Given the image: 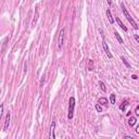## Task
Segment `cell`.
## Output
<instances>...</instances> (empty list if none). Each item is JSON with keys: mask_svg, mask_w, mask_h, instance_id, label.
<instances>
[{"mask_svg": "<svg viewBox=\"0 0 139 139\" xmlns=\"http://www.w3.org/2000/svg\"><path fill=\"white\" fill-rule=\"evenodd\" d=\"M121 8H122V11H123V13H124V15H125V17L127 19V21H128L131 25H133L135 30H138V24L134 21V19L130 16V14H129L128 12H127V9L125 8V5H124L123 2H121Z\"/></svg>", "mask_w": 139, "mask_h": 139, "instance_id": "6da1fadb", "label": "cell"}, {"mask_svg": "<svg viewBox=\"0 0 139 139\" xmlns=\"http://www.w3.org/2000/svg\"><path fill=\"white\" fill-rule=\"evenodd\" d=\"M74 109H75V98L71 97L68 101V114H67L68 120H72L73 116H74Z\"/></svg>", "mask_w": 139, "mask_h": 139, "instance_id": "7a4b0ae2", "label": "cell"}, {"mask_svg": "<svg viewBox=\"0 0 139 139\" xmlns=\"http://www.w3.org/2000/svg\"><path fill=\"white\" fill-rule=\"evenodd\" d=\"M99 32H100V34L102 35V47H103V49H104V52H105V54H107V57L109 58V59H112V58H113V54L110 52V49H109V47H108V43H107V41H105V39H104L103 32H102V30H99Z\"/></svg>", "mask_w": 139, "mask_h": 139, "instance_id": "3957f363", "label": "cell"}, {"mask_svg": "<svg viewBox=\"0 0 139 139\" xmlns=\"http://www.w3.org/2000/svg\"><path fill=\"white\" fill-rule=\"evenodd\" d=\"M63 41H64V28H61V31L59 33V38H58V49H61L63 46Z\"/></svg>", "mask_w": 139, "mask_h": 139, "instance_id": "277c9868", "label": "cell"}, {"mask_svg": "<svg viewBox=\"0 0 139 139\" xmlns=\"http://www.w3.org/2000/svg\"><path fill=\"white\" fill-rule=\"evenodd\" d=\"M49 139H56V122L51 123L50 133H49Z\"/></svg>", "mask_w": 139, "mask_h": 139, "instance_id": "5b68a950", "label": "cell"}, {"mask_svg": "<svg viewBox=\"0 0 139 139\" xmlns=\"http://www.w3.org/2000/svg\"><path fill=\"white\" fill-rule=\"evenodd\" d=\"M10 121H11V114L8 113V114H7V118H6V121H5V126H3V130H5V131H7L8 128H9Z\"/></svg>", "mask_w": 139, "mask_h": 139, "instance_id": "8992f818", "label": "cell"}, {"mask_svg": "<svg viewBox=\"0 0 139 139\" xmlns=\"http://www.w3.org/2000/svg\"><path fill=\"white\" fill-rule=\"evenodd\" d=\"M128 104H129V102H128V100H124L123 102H122V104L120 105V110H122V111L124 112L126 110V108L128 107Z\"/></svg>", "mask_w": 139, "mask_h": 139, "instance_id": "52a82bcc", "label": "cell"}, {"mask_svg": "<svg viewBox=\"0 0 139 139\" xmlns=\"http://www.w3.org/2000/svg\"><path fill=\"white\" fill-rule=\"evenodd\" d=\"M116 22H118V24H119V26L122 28V30L124 31V32H127V27L125 26V25H124L123 23H122V21H121V19L120 17H116Z\"/></svg>", "mask_w": 139, "mask_h": 139, "instance_id": "ba28073f", "label": "cell"}, {"mask_svg": "<svg viewBox=\"0 0 139 139\" xmlns=\"http://www.w3.org/2000/svg\"><path fill=\"white\" fill-rule=\"evenodd\" d=\"M107 15H108V19H109V22L111 24H114V19H113L112 14H111V11H110L109 9L107 10Z\"/></svg>", "mask_w": 139, "mask_h": 139, "instance_id": "9c48e42d", "label": "cell"}, {"mask_svg": "<svg viewBox=\"0 0 139 139\" xmlns=\"http://www.w3.org/2000/svg\"><path fill=\"white\" fill-rule=\"evenodd\" d=\"M8 42H9V37H6V38H5V41H3L2 50H1V52H2V53H5V52H6V49H7V45H8Z\"/></svg>", "mask_w": 139, "mask_h": 139, "instance_id": "30bf717a", "label": "cell"}, {"mask_svg": "<svg viewBox=\"0 0 139 139\" xmlns=\"http://www.w3.org/2000/svg\"><path fill=\"white\" fill-rule=\"evenodd\" d=\"M136 123H137V119L135 118V116H130L129 120H128V124H129V125L130 126H134Z\"/></svg>", "mask_w": 139, "mask_h": 139, "instance_id": "8fae6325", "label": "cell"}, {"mask_svg": "<svg viewBox=\"0 0 139 139\" xmlns=\"http://www.w3.org/2000/svg\"><path fill=\"white\" fill-rule=\"evenodd\" d=\"M114 35H115V37H116V39H118V41L120 42V43H124V40H123V38L120 36V34L118 32H114Z\"/></svg>", "mask_w": 139, "mask_h": 139, "instance_id": "7c38bea8", "label": "cell"}, {"mask_svg": "<svg viewBox=\"0 0 139 139\" xmlns=\"http://www.w3.org/2000/svg\"><path fill=\"white\" fill-rule=\"evenodd\" d=\"M98 103L99 104H107L108 103V99L107 98H104V97H101L99 100H98Z\"/></svg>", "mask_w": 139, "mask_h": 139, "instance_id": "4fadbf2b", "label": "cell"}, {"mask_svg": "<svg viewBox=\"0 0 139 139\" xmlns=\"http://www.w3.org/2000/svg\"><path fill=\"white\" fill-rule=\"evenodd\" d=\"M115 101H116V97L114 94H112L111 96H110V102H111V104H114Z\"/></svg>", "mask_w": 139, "mask_h": 139, "instance_id": "5bb4252c", "label": "cell"}, {"mask_svg": "<svg viewBox=\"0 0 139 139\" xmlns=\"http://www.w3.org/2000/svg\"><path fill=\"white\" fill-rule=\"evenodd\" d=\"M99 86H100V89H101L102 91H104V92L107 91V87H105V85H104L103 82H101V80H100V82H99Z\"/></svg>", "mask_w": 139, "mask_h": 139, "instance_id": "9a60e30c", "label": "cell"}, {"mask_svg": "<svg viewBox=\"0 0 139 139\" xmlns=\"http://www.w3.org/2000/svg\"><path fill=\"white\" fill-rule=\"evenodd\" d=\"M121 60L123 61V63L125 64V66H126V67H128V68L130 67V64L128 63V62H127V60H126V59H125V58H124V57H121Z\"/></svg>", "mask_w": 139, "mask_h": 139, "instance_id": "2e32d148", "label": "cell"}, {"mask_svg": "<svg viewBox=\"0 0 139 139\" xmlns=\"http://www.w3.org/2000/svg\"><path fill=\"white\" fill-rule=\"evenodd\" d=\"M88 70H89V71H92V70H94V61H92V60H89Z\"/></svg>", "mask_w": 139, "mask_h": 139, "instance_id": "e0dca14e", "label": "cell"}, {"mask_svg": "<svg viewBox=\"0 0 139 139\" xmlns=\"http://www.w3.org/2000/svg\"><path fill=\"white\" fill-rule=\"evenodd\" d=\"M2 114H3V104H0V120L2 118Z\"/></svg>", "mask_w": 139, "mask_h": 139, "instance_id": "ac0fdd59", "label": "cell"}, {"mask_svg": "<svg viewBox=\"0 0 139 139\" xmlns=\"http://www.w3.org/2000/svg\"><path fill=\"white\" fill-rule=\"evenodd\" d=\"M96 110H97V111L99 112V113H101V112H102V108L100 107V104H99V103L96 104Z\"/></svg>", "mask_w": 139, "mask_h": 139, "instance_id": "d6986e66", "label": "cell"}, {"mask_svg": "<svg viewBox=\"0 0 139 139\" xmlns=\"http://www.w3.org/2000/svg\"><path fill=\"white\" fill-rule=\"evenodd\" d=\"M135 114H136L137 116L139 115V105H137L136 109H135Z\"/></svg>", "mask_w": 139, "mask_h": 139, "instance_id": "ffe728a7", "label": "cell"}, {"mask_svg": "<svg viewBox=\"0 0 139 139\" xmlns=\"http://www.w3.org/2000/svg\"><path fill=\"white\" fill-rule=\"evenodd\" d=\"M124 139H134V138L130 137V136H125V137H124Z\"/></svg>", "mask_w": 139, "mask_h": 139, "instance_id": "44dd1931", "label": "cell"}, {"mask_svg": "<svg viewBox=\"0 0 139 139\" xmlns=\"http://www.w3.org/2000/svg\"><path fill=\"white\" fill-rule=\"evenodd\" d=\"M135 39H136V41H137V42L139 41V37H138L137 35H135Z\"/></svg>", "mask_w": 139, "mask_h": 139, "instance_id": "7402d4cb", "label": "cell"}, {"mask_svg": "<svg viewBox=\"0 0 139 139\" xmlns=\"http://www.w3.org/2000/svg\"><path fill=\"white\" fill-rule=\"evenodd\" d=\"M131 78H133V79H137V75H133V76H131Z\"/></svg>", "mask_w": 139, "mask_h": 139, "instance_id": "603a6c76", "label": "cell"}, {"mask_svg": "<svg viewBox=\"0 0 139 139\" xmlns=\"http://www.w3.org/2000/svg\"><path fill=\"white\" fill-rule=\"evenodd\" d=\"M136 133H137V134H139V126H138L137 128H136Z\"/></svg>", "mask_w": 139, "mask_h": 139, "instance_id": "cb8c5ba5", "label": "cell"}]
</instances>
